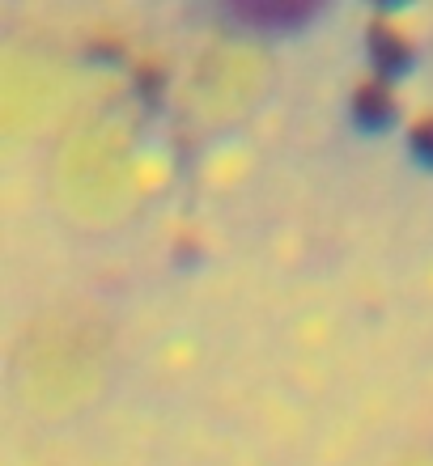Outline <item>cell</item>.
Masks as SVG:
<instances>
[{
	"mask_svg": "<svg viewBox=\"0 0 433 466\" xmlns=\"http://www.w3.org/2000/svg\"><path fill=\"white\" fill-rule=\"evenodd\" d=\"M225 5L255 25H289V22L310 17L323 0H225Z\"/></svg>",
	"mask_w": 433,
	"mask_h": 466,
	"instance_id": "1",
	"label": "cell"
},
{
	"mask_svg": "<svg viewBox=\"0 0 433 466\" xmlns=\"http://www.w3.org/2000/svg\"><path fill=\"white\" fill-rule=\"evenodd\" d=\"M412 466H433V462H425V458H421V462H412Z\"/></svg>",
	"mask_w": 433,
	"mask_h": 466,
	"instance_id": "2",
	"label": "cell"
}]
</instances>
